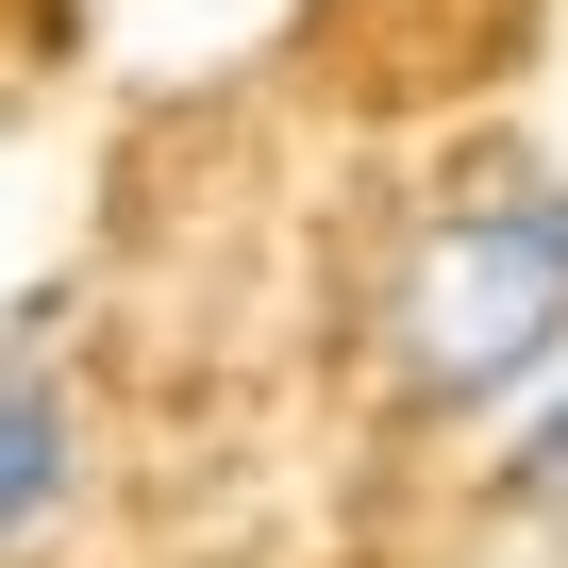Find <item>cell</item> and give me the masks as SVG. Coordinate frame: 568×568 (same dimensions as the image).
Segmentation results:
<instances>
[{
	"label": "cell",
	"mask_w": 568,
	"mask_h": 568,
	"mask_svg": "<svg viewBox=\"0 0 568 568\" xmlns=\"http://www.w3.org/2000/svg\"><path fill=\"white\" fill-rule=\"evenodd\" d=\"M568 368V184H485L418 234L402 267V385L435 418H485V402H535Z\"/></svg>",
	"instance_id": "1"
},
{
	"label": "cell",
	"mask_w": 568,
	"mask_h": 568,
	"mask_svg": "<svg viewBox=\"0 0 568 568\" xmlns=\"http://www.w3.org/2000/svg\"><path fill=\"white\" fill-rule=\"evenodd\" d=\"M68 485H84V418H68V385H51L34 352H0V551H34V535L68 518Z\"/></svg>",
	"instance_id": "2"
},
{
	"label": "cell",
	"mask_w": 568,
	"mask_h": 568,
	"mask_svg": "<svg viewBox=\"0 0 568 568\" xmlns=\"http://www.w3.org/2000/svg\"><path fill=\"white\" fill-rule=\"evenodd\" d=\"M501 485L568 518V368H551V402H518V452H501Z\"/></svg>",
	"instance_id": "3"
}]
</instances>
